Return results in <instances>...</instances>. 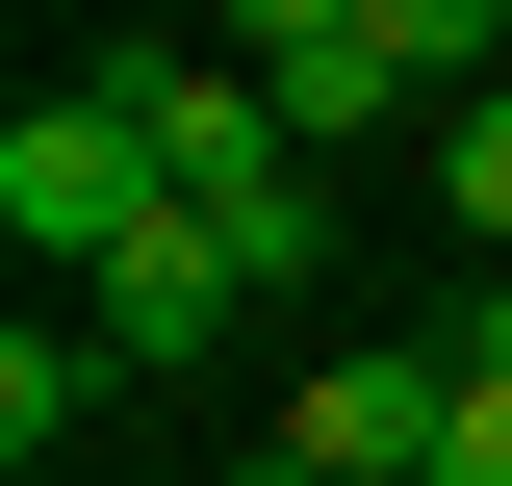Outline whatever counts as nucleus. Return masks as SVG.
Returning <instances> with one entry per match:
<instances>
[{
    "label": "nucleus",
    "mask_w": 512,
    "mask_h": 486,
    "mask_svg": "<svg viewBox=\"0 0 512 486\" xmlns=\"http://www.w3.org/2000/svg\"><path fill=\"white\" fill-rule=\"evenodd\" d=\"M77 77H103L128 128H154V180H180L205 231L256 256V282H308V154H282V103H256V77H205V52H154V26H103Z\"/></svg>",
    "instance_id": "nucleus-1"
},
{
    "label": "nucleus",
    "mask_w": 512,
    "mask_h": 486,
    "mask_svg": "<svg viewBox=\"0 0 512 486\" xmlns=\"http://www.w3.org/2000/svg\"><path fill=\"white\" fill-rule=\"evenodd\" d=\"M154 205H180V180H154V128H128L103 77H52V103L0 128V231H26V282H103Z\"/></svg>",
    "instance_id": "nucleus-2"
},
{
    "label": "nucleus",
    "mask_w": 512,
    "mask_h": 486,
    "mask_svg": "<svg viewBox=\"0 0 512 486\" xmlns=\"http://www.w3.org/2000/svg\"><path fill=\"white\" fill-rule=\"evenodd\" d=\"M436 435H461L436 359H308V384H282V461H308V486H436Z\"/></svg>",
    "instance_id": "nucleus-3"
},
{
    "label": "nucleus",
    "mask_w": 512,
    "mask_h": 486,
    "mask_svg": "<svg viewBox=\"0 0 512 486\" xmlns=\"http://www.w3.org/2000/svg\"><path fill=\"white\" fill-rule=\"evenodd\" d=\"M256 307V256L205 231V205H154V231L103 256V282H77V333H103V359H205V333H231Z\"/></svg>",
    "instance_id": "nucleus-4"
},
{
    "label": "nucleus",
    "mask_w": 512,
    "mask_h": 486,
    "mask_svg": "<svg viewBox=\"0 0 512 486\" xmlns=\"http://www.w3.org/2000/svg\"><path fill=\"white\" fill-rule=\"evenodd\" d=\"M103 384H128L103 333H77V307H26V333H0V461L52 486V461H77V410H103Z\"/></svg>",
    "instance_id": "nucleus-5"
},
{
    "label": "nucleus",
    "mask_w": 512,
    "mask_h": 486,
    "mask_svg": "<svg viewBox=\"0 0 512 486\" xmlns=\"http://www.w3.org/2000/svg\"><path fill=\"white\" fill-rule=\"evenodd\" d=\"M436 231H461V256H487V282H512V77H487V103L436 128Z\"/></svg>",
    "instance_id": "nucleus-6"
},
{
    "label": "nucleus",
    "mask_w": 512,
    "mask_h": 486,
    "mask_svg": "<svg viewBox=\"0 0 512 486\" xmlns=\"http://www.w3.org/2000/svg\"><path fill=\"white\" fill-rule=\"evenodd\" d=\"M436 384H461V410H512V282H461V333H436Z\"/></svg>",
    "instance_id": "nucleus-7"
}]
</instances>
